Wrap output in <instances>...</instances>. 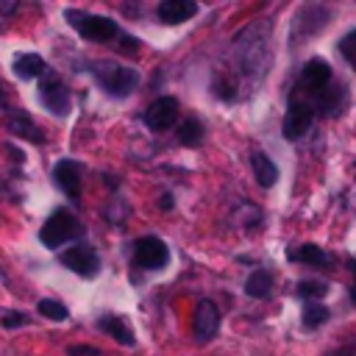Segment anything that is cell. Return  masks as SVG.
<instances>
[{"mask_svg":"<svg viewBox=\"0 0 356 356\" xmlns=\"http://www.w3.org/2000/svg\"><path fill=\"white\" fill-rule=\"evenodd\" d=\"M39 312L47 317V320H56V323H61V320H67V306L64 303H58V300H50V298H44V300H39Z\"/></svg>","mask_w":356,"mask_h":356,"instance_id":"obj_22","label":"cell"},{"mask_svg":"<svg viewBox=\"0 0 356 356\" xmlns=\"http://www.w3.org/2000/svg\"><path fill=\"white\" fill-rule=\"evenodd\" d=\"M81 231H83V228H81V222H78L67 209H56V211L47 217V222L42 225L39 239H42L47 248H58V245H64V242L75 239Z\"/></svg>","mask_w":356,"mask_h":356,"instance_id":"obj_2","label":"cell"},{"mask_svg":"<svg viewBox=\"0 0 356 356\" xmlns=\"http://www.w3.org/2000/svg\"><path fill=\"white\" fill-rule=\"evenodd\" d=\"M289 259H295V261H303V264H325V253H323V248L320 245H300L298 250H292L289 253Z\"/></svg>","mask_w":356,"mask_h":356,"instance_id":"obj_19","label":"cell"},{"mask_svg":"<svg viewBox=\"0 0 356 356\" xmlns=\"http://www.w3.org/2000/svg\"><path fill=\"white\" fill-rule=\"evenodd\" d=\"M53 178H56V184L61 186V192L67 197H72V200L81 197V175H78V164L75 161H70V159L58 161L56 170H53Z\"/></svg>","mask_w":356,"mask_h":356,"instance_id":"obj_12","label":"cell"},{"mask_svg":"<svg viewBox=\"0 0 356 356\" xmlns=\"http://www.w3.org/2000/svg\"><path fill=\"white\" fill-rule=\"evenodd\" d=\"M156 14L164 25H178V22L197 14V3H192V0H164V3H159Z\"/></svg>","mask_w":356,"mask_h":356,"instance_id":"obj_11","label":"cell"},{"mask_svg":"<svg viewBox=\"0 0 356 356\" xmlns=\"http://www.w3.org/2000/svg\"><path fill=\"white\" fill-rule=\"evenodd\" d=\"M328 320V309L325 306H320V303H306V309H303V325L306 328H317V325H323Z\"/></svg>","mask_w":356,"mask_h":356,"instance_id":"obj_21","label":"cell"},{"mask_svg":"<svg viewBox=\"0 0 356 356\" xmlns=\"http://www.w3.org/2000/svg\"><path fill=\"white\" fill-rule=\"evenodd\" d=\"M28 317L25 314H6L3 317V328H17V325H25Z\"/></svg>","mask_w":356,"mask_h":356,"instance_id":"obj_26","label":"cell"},{"mask_svg":"<svg viewBox=\"0 0 356 356\" xmlns=\"http://www.w3.org/2000/svg\"><path fill=\"white\" fill-rule=\"evenodd\" d=\"M134 261L145 270H161L170 261V250L159 236H142L134 245Z\"/></svg>","mask_w":356,"mask_h":356,"instance_id":"obj_3","label":"cell"},{"mask_svg":"<svg viewBox=\"0 0 356 356\" xmlns=\"http://www.w3.org/2000/svg\"><path fill=\"white\" fill-rule=\"evenodd\" d=\"M8 128H11V134H19V136H25V139H42V134H39V128L28 120V114H14L11 120H8Z\"/></svg>","mask_w":356,"mask_h":356,"instance_id":"obj_18","label":"cell"},{"mask_svg":"<svg viewBox=\"0 0 356 356\" xmlns=\"http://www.w3.org/2000/svg\"><path fill=\"white\" fill-rule=\"evenodd\" d=\"M70 19H75L72 25L78 28L81 36L92 39V42H108L117 36V22L108 19V17H83V14H75V11H67Z\"/></svg>","mask_w":356,"mask_h":356,"instance_id":"obj_4","label":"cell"},{"mask_svg":"<svg viewBox=\"0 0 356 356\" xmlns=\"http://www.w3.org/2000/svg\"><path fill=\"white\" fill-rule=\"evenodd\" d=\"M100 331H106L108 337H114L120 345H134V334H131V328L120 320V317H100Z\"/></svg>","mask_w":356,"mask_h":356,"instance_id":"obj_15","label":"cell"},{"mask_svg":"<svg viewBox=\"0 0 356 356\" xmlns=\"http://www.w3.org/2000/svg\"><path fill=\"white\" fill-rule=\"evenodd\" d=\"M14 11H17L14 0H0V14H14Z\"/></svg>","mask_w":356,"mask_h":356,"instance_id":"obj_27","label":"cell"},{"mask_svg":"<svg viewBox=\"0 0 356 356\" xmlns=\"http://www.w3.org/2000/svg\"><path fill=\"white\" fill-rule=\"evenodd\" d=\"M245 292L250 298H267V292H270V275L264 270H253L250 278L245 281Z\"/></svg>","mask_w":356,"mask_h":356,"instance_id":"obj_17","label":"cell"},{"mask_svg":"<svg viewBox=\"0 0 356 356\" xmlns=\"http://www.w3.org/2000/svg\"><path fill=\"white\" fill-rule=\"evenodd\" d=\"M353 275H356V261H353ZM350 298H353V303H356V284H353V292H350Z\"/></svg>","mask_w":356,"mask_h":356,"instance_id":"obj_29","label":"cell"},{"mask_svg":"<svg viewBox=\"0 0 356 356\" xmlns=\"http://www.w3.org/2000/svg\"><path fill=\"white\" fill-rule=\"evenodd\" d=\"M95 78H97L100 86H103L108 95H114V97H125V95H131V92L136 89V83H139L136 70L122 67V64H111V61L97 64V67H95Z\"/></svg>","mask_w":356,"mask_h":356,"instance_id":"obj_1","label":"cell"},{"mask_svg":"<svg viewBox=\"0 0 356 356\" xmlns=\"http://www.w3.org/2000/svg\"><path fill=\"white\" fill-rule=\"evenodd\" d=\"M192 325H195V337L200 342H209L217 334V328H220V312H217V306L211 300H200L195 306V323Z\"/></svg>","mask_w":356,"mask_h":356,"instance_id":"obj_8","label":"cell"},{"mask_svg":"<svg viewBox=\"0 0 356 356\" xmlns=\"http://www.w3.org/2000/svg\"><path fill=\"white\" fill-rule=\"evenodd\" d=\"M178 120V100L175 97H159L145 111V125L150 131H167Z\"/></svg>","mask_w":356,"mask_h":356,"instance_id":"obj_7","label":"cell"},{"mask_svg":"<svg viewBox=\"0 0 356 356\" xmlns=\"http://www.w3.org/2000/svg\"><path fill=\"white\" fill-rule=\"evenodd\" d=\"M298 289H300L303 298H312V300H317V298H323V295L328 292V286H325L323 281H300Z\"/></svg>","mask_w":356,"mask_h":356,"instance_id":"obj_23","label":"cell"},{"mask_svg":"<svg viewBox=\"0 0 356 356\" xmlns=\"http://www.w3.org/2000/svg\"><path fill=\"white\" fill-rule=\"evenodd\" d=\"M312 120H314V108H312L309 103H303V100H295V103L289 106L286 117H284V125H281L284 139H286V142L300 139V136L312 128Z\"/></svg>","mask_w":356,"mask_h":356,"instance_id":"obj_5","label":"cell"},{"mask_svg":"<svg viewBox=\"0 0 356 356\" xmlns=\"http://www.w3.org/2000/svg\"><path fill=\"white\" fill-rule=\"evenodd\" d=\"M331 83V67L323 61V58H312L303 64V72H300V86L320 95L325 86Z\"/></svg>","mask_w":356,"mask_h":356,"instance_id":"obj_10","label":"cell"},{"mask_svg":"<svg viewBox=\"0 0 356 356\" xmlns=\"http://www.w3.org/2000/svg\"><path fill=\"white\" fill-rule=\"evenodd\" d=\"M161 209H172V197L170 195H161Z\"/></svg>","mask_w":356,"mask_h":356,"instance_id":"obj_28","label":"cell"},{"mask_svg":"<svg viewBox=\"0 0 356 356\" xmlns=\"http://www.w3.org/2000/svg\"><path fill=\"white\" fill-rule=\"evenodd\" d=\"M61 264L70 267L72 273L83 275V278H92V275H97V270H100V259H97V253H95L89 245H75V248L64 250V253H61Z\"/></svg>","mask_w":356,"mask_h":356,"instance_id":"obj_6","label":"cell"},{"mask_svg":"<svg viewBox=\"0 0 356 356\" xmlns=\"http://www.w3.org/2000/svg\"><path fill=\"white\" fill-rule=\"evenodd\" d=\"M39 97L53 114H67L70 111V92L58 78H44L42 86H39Z\"/></svg>","mask_w":356,"mask_h":356,"instance_id":"obj_9","label":"cell"},{"mask_svg":"<svg viewBox=\"0 0 356 356\" xmlns=\"http://www.w3.org/2000/svg\"><path fill=\"white\" fill-rule=\"evenodd\" d=\"M67 353H70V356H100V350L92 348V345H70Z\"/></svg>","mask_w":356,"mask_h":356,"instance_id":"obj_25","label":"cell"},{"mask_svg":"<svg viewBox=\"0 0 356 356\" xmlns=\"http://www.w3.org/2000/svg\"><path fill=\"white\" fill-rule=\"evenodd\" d=\"M200 139H203V125H200L197 120H186V122H181V128H178V142H181V145L195 147Z\"/></svg>","mask_w":356,"mask_h":356,"instance_id":"obj_20","label":"cell"},{"mask_svg":"<svg viewBox=\"0 0 356 356\" xmlns=\"http://www.w3.org/2000/svg\"><path fill=\"white\" fill-rule=\"evenodd\" d=\"M342 100H345V95H342L339 86H325V89L320 92V108H323V114L334 117V114L342 108Z\"/></svg>","mask_w":356,"mask_h":356,"instance_id":"obj_16","label":"cell"},{"mask_svg":"<svg viewBox=\"0 0 356 356\" xmlns=\"http://www.w3.org/2000/svg\"><path fill=\"white\" fill-rule=\"evenodd\" d=\"M44 70H47V64L36 53H22L14 58V72L19 78H39V75H44Z\"/></svg>","mask_w":356,"mask_h":356,"instance_id":"obj_14","label":"cell"},{"mask_svg":"<svg viewBox=\"0 0 356 356\" xmlns=\"http://www.w3.org/2000/svg\"><path fill=\"white\" fill-rule=\"evenodd\" d=\"M339 53L345 56V61H348L350 67H356V31H350L348 36H342V42H339Z\"/></svg>","mask_w":356,"mask_h":356,"instance_id":"obj_24","label":"cell"},{"mask_svg":"<svg viewBox=\"0 0 356 356\" xmlns=\"http://www.w3.org/2000/svg\"><path fill=\"white\" fill-rule=\"evenodd\" d=\"M250 167H253V175H256V181H259V186H273L275 181H278V167H275V161L270 159V156H264V153H253L250 156Z\"/></svg>","mask_w":356,"mask_h":356,"instance_id":"obj_13","label":"cell"}]
</instances>
